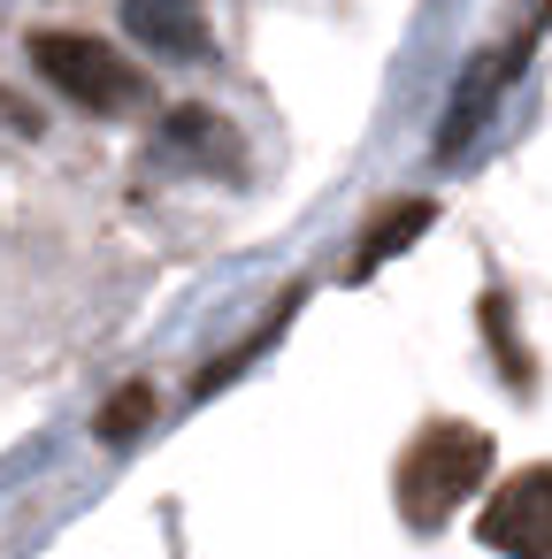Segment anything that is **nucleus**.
Here are the masks:
<instances>
[{"instance_id": "0eeeda50", "label": "nucleus", "mask_w": 552, "mask_h": 559, "mask_svg": "<svg viewBox=\"0 0 552 559\" xmlns=\"http://www.w3.org/2000/svg\"><path fill=\"white\" fill-rule=\"evenodd\" d=\"M162 146L169 154H185V162H208V169H238V139L215 123V108H177L169 123H162Z\"/></svg>"}, {"instance_id": "39448f33", "label": "nucleus", "mask_w": 552, "mask_h": 559, "mask_svg": "<svg viewBox=\"0 0 552 559\" xmlns=\"http://www.w3.org/2000/svg\"><path fill=\"white\" fill-rule=\"evenodd\" d=\"M124 32H131L146 55H169V62H208V55H215L200 0H124Z\"/></svg>"}, {"instance_id": "423d86ee", "label": "nucleus", "mask_w": 552, "mask_h": 559, "mask_svg": "<svg viewBox=\"0 0 552 559\" xmlns=\"http://www.w3.org/2000/svg\"><path fill=\"white\" fill-rule=\"evenodd\" d=\"M430 223H437V200H391V207H376V223L361 230V246H353V269H345V276H353V284H361V276H376V269H384V261H399Z\"/></svg>"}, {"instance_id": "20e7f679", "label": "nucleus", "mask_w": 552, "mask_h": 559, "mask_svg": "<svg viewBox=\"0 0 552 559\" xmlns=\"http://www.w3.org/2000/svg\"><path fill=\"white\" fill-rule=\"evenodd\" d=\"M537 39V32H529ZM529 39H514V47H498L491 62H468V78H460V93H453V108H445V123H437V162H453V154H468V139H475V123L498 108V93L521 78V62H529Z\"/></svg>"}, {"instance_id": "f257e3e1", "label": "nucleus", "mask_w": 552, "mask_h": 559, "mask_svg": "<svg viewBox=\"0 0 552 559\" xmlns=\"http://www.w3.org/2000/svg\"><path fill=\"white\" fill-rule=\"evenodd\" d=\"M483 475H491V437L468 421H430L399 460V513L414 528H437V521H453L460 498L483 490Z\"/></svg>"}, {"instance_id": "f03ea898", "label": "nucleus", "mask_w": 552, "mask_h": 559, "mask_svg": "<svg viewBox=\"0 0 552 559\" xmlns=\"http://www.w3.org/2000/svg\"><path fill=\"white\" fill-rule=\"evenodd\" d=\"M32 62H39V78H47L62 100L101 108V116L146 93V85H139V70H131L108 39H93V32H39V39H32Z\"/></svg>"}, {"instance_id": "7ed1b4c3", "label": "nucleus", "mask_w": 552, "mask_h": 559, "mask_svg": "<svg viewBox=\"0 0 552 559\" xmlns=\"http://www.w3.org/2000/svg\"><path fill=\"white\" fill-rule=\"evenodd\" d=\"M483 544L506 559H552V467H521L491 490Z\"/></svg>"}, {"instance_id": "1a4fd4ad", "label": "nucleus", "mask_w": 552, "mask_h": 559, "mask_svg": "<svg viewBox=\"0 0 552 559\" xmlns=\"http://www.w3.org/2000/svg\"><path fill=\"white\" fill-rule=\"evenodd\" d=\"M483 330L498 337V368H506V383L529 391V360H521V345H514V330H506V299H498V292H483Z\"/></svg>"}, {"instance_id": "6e6552de", "label": "nucleus", "mask_w": 552, "mask_h": 559, "mask_svg": "<svg viewBox=\"0 0 552 559\" xmlns=\"http://www.w3.org/2000/svg\"><path fill=\"white\" fill-rule=\"evenodd\" d=\"M146 421H154V383H124V391L101 406V437H108V444H131Z\"/></svg>"}]
</instances>
